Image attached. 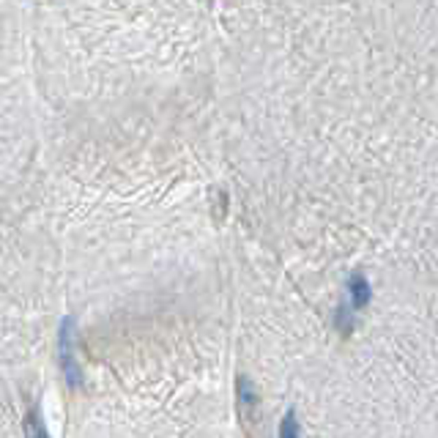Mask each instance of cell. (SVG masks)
Segmentation results:
<instances>
[{
  "label": "cell",
  "mask_w": 438,
  "mask_h": 438,
  "mask_svg": "<svg viewBox=\"0 0 438 438\" xmlns=\"http://www.w3.org/2000/svg\"><path fill=\"white\" fill-rule=\"evenodd\" d=\"M239 397H241V406H255V392L247 378H239Z\"/></svg>",
  "instance_id": "obj_6"
},
{
  "label": "cell",
  "mask_w": 438,
  "mask_h": 438,
  "mask_svg": "<svg viewBox=\"0 0 438 438\" xmlns=\"http://www.w3.org/2000/svg\"><path fill=\"white\" fill-rule=\"evenodd\" d=\"M348 293H351V304H353V307H367V302L373 299L370 282L365 280L362 274H353V277L348 280Z\"/></svg>",
  "instance_id": "obj_2"
},
{
  "label": "cell",
  "mask_w": 438,
  "mask_h": 438,
  "mask_svg": "<svg viewBox=\"0 0 438 438\" xmlns=\"http://www.w3.org/2000/svg\"><path fill=\"white\" fill-rule=\"evenodd\" d=\"M28 438H50L47 436V428H44V422L38 419V414L31 411L28 414Z\"/></svg>",
  "instance_id": "obj_4"
},
{
  "label": "cell",
  "mask_w": 438,
  "mask_h": 438,
  "mask_svg": "<svg viewBox=\"0 0 438 438\" xmlns=\"http://www.w3.org/2000/svg\"><path fill=\"white\" fill-rule=\"evenodd\" d=\"M337 329H340L343 337H348L351 329H353V315H351V310H348V304H343V307L337 310Z\"/></svg>",
  "instance_id": "obj_5"
},
{
  "label": "cell",
  "mask_w": 438,
  "mask_h": 438,
  "mask_svg": "<svg viewBox=\"0 0 438 438\" xmlns=\"http://www.w3.org/2000/svg\"><path fill=\"white\" fill-rule=\"evenodd\" d=\"M299 419H296V411H288L285 419H282V428H280V438H299Z\"/></svg>",
  "instance_id": "obj_3"
},
{
  "label": "cell",
  "mask_w": 438,
  "mask_h": 438,
  "mask_svg": "<svg viewBox=\"0 0 438 438\" xmlns=\"http://www.w3.org/2000/svg\"><path fill=\"white\" fill-rule=\"evenodd\" d=\"M58 351H61V367L66 383L80 389L83 386V373H80L77 359H74V320L71 318H63L61 334H58Z\"/></svg>",
  "instance_id": "obj_1"
}]
</instances>
